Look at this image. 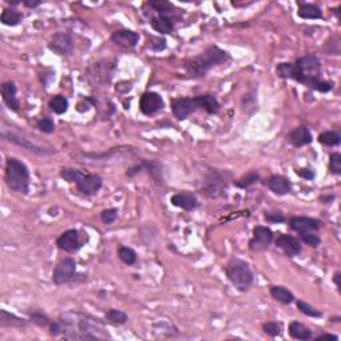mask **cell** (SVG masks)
<instances>
[{
	"label": "cell",
	"mask_w": 341,
	"mask_h": 341,
	"mask_svg": "<svg viewBox=\"0 0 341 341\" xmlns=\"http://www.w3.org/2000/svg\"><path fill=\"white\" fill-rule=\"evenodd\" d=\"M296 173H297L300 177H302V179H305V180L315 179V172H313L312 169H297Z\"/></svg>",
	"instance_id": "cell-47"
},
{
	"label": "cell",
	"mask_w": 341,
	"mask_h": 341,
	"mask_svg": "<svg viewBox=\"0 0 341 341\" xmlns=\"http://www.w3.org/2000/svg\"><path fill=\"white\" fill-rule=\"evenodd\" d=\"M3 137H6L8 141H12V143H15V144L18 145H21V147L27 148L28 151H34V152H38V153H49L48 151H44L42 147H39L38 144H35V143H31L29 141V139H25V137L23 136H19V135H15V134H7V132H3Z\"/></svg>",
	"instance_id": "cell-22"
},
{
	"label": "cell",
	"mask_w": 341,
	"mask_h": 341,
	"mask_svg": "<svg viewBox=\"0 0 341 341\" xmlns=\"http://www.w3.org/2000/svg\"><path fill=\"white\" fill-rule=\"evenodd\" d=\"M48 47L51 51H53L57 55L68 56L74 52V39L68 32H57L52 36Z\"/></svg>",
	"instance_id": "cell-9"
},
{
	"label": "cell",
	"mask_w": 341,
	"mask_h": 341,
	"mask_svg": "<svg viewBox=\"0 0 341 341\" xmlns=\"http://www.w3.org/2000/svg\"><path fill=\"white\" fill-rule=\"evenodd\" d=\"M273 241V233L267 227L257 225L254 229V237L250 241V248L254 252H260V251L267 250Z\"/></svg>",
	"instance_id": "cell-10"
},
{
	"label": "cell",
	"mask_w": 341,
	"mask_h": 341,
	"mask_svg": "<svg viewBox=\"0 0 341 341\" xmlns=\"http://www.w3.org/2000/svg\"><path fill=\"white\" fill-rule=\"evenodd\" d=\"M6 183L11 191L27 195L29 191V172L24 163L10 158L6 164Z\"/></svg>",
	"instance_id": "cell-4"
},
{
	"label": "cell",
	"mask_w": 341,
	"mask_h": 341,
	"mask_svg": "<svg viewBox=\"0 0 341 341\" xmlns=\"http://www.w3.org/2000/svg\"><path fill=\"white\" fill-rule=\"evenodd\" d=\"M164 107V100L156 92H145L140 98V111L144 115H155Z\"/></svg>",
	"instance_id": "cell-13"
},
{
	"label": "cell",
	"mask_w": 341,
	"mask_h": 341,
	"mask_svg": "<svg viewBox=\"0 0 341 341\" xmlns=\"http://www.w3.org/2000/svg\"><path fill=\"white\" fill-rule=\"evenodd\" d=\"M119 259L123 261L124 264H127V265H132V264L136 263L137 255L132 248H128V246H120L119 248Z\"/></svg>",
	"instance_id": "cell-34"
},
{
	"label": "cell",
	"mask_w": 341,
	"mask_h": 341,
	"mask_svg": "<svg viewBox=\"0 0 341 341\" xmlns=\"http://www.w3.org/2000/svg\"><path fill=\"white\" fill-rule=\"evenodd\" d=\"M263 331L269 334L271 337H276L282 333V325L276 321H268V323L263 324Z\"/></svg>",
	"instance_id": "cell-38"
},
{
	"label": "cell",
	"mask_w": 341,
	"mask_h": 341,
	"mask_svg": "<svg viewBox=\"0 0 341 341\" xmlns=\"http://www.w3.org/2000/svg\"><path fill=\"white\" fill-rule=\"evenodd\" d=\"M227 177H231V172H212L205 180V194L216 197L227 188Z\"/></svg>",
	"instance_id": "cell-11"
},
{
	"label": "cell",
	"mask_w": 341,
	"mask_h": 341,
	"mask_svg": "<svg viewBox=\"0 0 341 341\" xmlns=\"http://www.w3.org/2000/svg\"><path fill=\"white\" fill-rule=\"evenodd\" d=\"M49 333L52 334L53 337H56V336H59L60 333H61V325H60L59 321H53L52 324H51V332Z\"/></svg>",
	"instance_id": "cell-48"
},
{
	"label": "cell",
	"mask_w": 341,
	"mask_h": 341,
	"mask_svg": "<svg viewBox=\"0 0 341 341\" xmlns=\"http://www.w3.org/2000/svg\"><path fill=\"white\" fill-rule=\"evenodd\" d=\"M271 295L276 301L282 302V304H292L295 301V296L291 291H288L284 287L280 285H274L271 288Z\"/></svg>",
	"instance_id": "cell-26"
},
{
	"label": "cell",
	"mask_w": 341,
	"mask_h": 341,
	"mask_svg": "<svg viewBox=\"0 0 341 341\" xmlns=\"http://www.w3.org/2000/svg\"><path fill=\"white\" fill-rule=\"evenodd\" d=\"M321 61L315 55H306L300 57L293 64L292 79L301 84L311 87L319 92H329L333 88V83L321 80Z\"/></svg>",
	"instance_id": "cell-2"
},
{
	"label": "cell",
	"mask_w": 341,
	"mask_h": 341,
	"mask_svg": "<svg viewBox=\"0 0 341 341\" xmlns=\"http://www.w3.org/2000/svg\"><path fill=\"white\" fill-rule=\"evenodd\" d=\"M148 42H149V47L153 51H163L166 48V39H160L156 36H148Z\"/></svg>",
	"instance_id": "cell-45"
},
{
	"label": "cell",
	"mask_w": 341,
	"mask_h": 341,
	"mask_svg": "<svg viewBox=\"0 0 341 341\" xmlns=\"http://www.w3.org/2000/svg\"><path fill=\"white\" fill-rule=\"evenodd\" d=\"M113 67L109 66V63H95L92 67L88 68L87 79L88 81L96 85H106L108 84L112 79Z\"/></svg>",
	"instance_id": "cell-8"
},
{
	"label": "cell",
	"mask_w": 341,
	"mask_h": 341,
	"mask_svg": "<svg viewBox=\"0 0 341 341\" xmlns=\"http://www.w3.org/2000/svg\"><path fill=\"white\" fill-rule=\"evenodd\" d=\"M49 108L57 115H63V113L67 112L68 109V99L63 95L53 96L49 100Z\"/></svg>",
	"instance_id": "cell-30"
},
{
	"label": "cell",
	"mask_w": 341,
	"mask_h": 341,
	"mask_svg": "<svg viewBox=\"0 0 341 341\" xmlns=\"http://www.w3.org/2000/svg\"><path fill=\"white\" fill-rule=\"evenodd\" d=\"M321 222L316 220V219L312 218H299V216H296V218L291 219V222H289V227L292 231L297 233H302V232H316L317 229L320 228Z\"/></svg>",
	"instance_id": "cell-16"
},
{
	"label": "cell",
	"mask_w": 341,
	"mask_h": 341,
	"mask_svg": "<svg viewBox=\"0 0 341 341\" xmlns=\"http://www.w3.org/2000/svg\"><path fill=\"white\" fill-rule=\"evenodd\" d=\"M297 15H299L300 18L311 19V20L323 18V12H321L320 8L317 7V6H315V4H308V3L300 4Z\"/></svg>",
	"instance_id": "cell-25"
},
{
	"label": "cell",
	"mask_w": 341,
	"mask_h": 341,
	"mask_svg": "<svg viewBox=\"0 0 341 341\" xmlns=\"http://www.w3.org/2000/svg\"><path fill=\"white\" fill-rule=\"evenodd\" d=\"M29 319H31L32 323H35L36 325H39V327H46V325H48V324H49L48 317H47L46 315H44V313H42V312L31 313Z\"/></svg>",
	"instance_id": "cell-44"
},
{
	"label": "cell",
	"mask_w": 341,
	"mask_h": 341,
	"mask_svg": "<svg viewBox=\"0 0 341 341\" xmlns=\"http://www.w3.org/2000/svg\"><path fill=\"white\" fill-rule=\"evenodd\" d=\"M151 25L156 32L166 34V35L167 34H171L175 29V21H173V19L168 18V16H163V15L152 19Z\"/></svg>",
	"instance_id": "cell-23"
},
{
	"label": "cell",
	"mask_w": 341,
	"mask_h": 341,
	"mask_svg": "<svg viewBox=\"0 0 341 341\" xmlns=\"http://www.w3.org/2000/svg\"><path fill=\"white\" fill-rule=\"evenodd\" d=\"M111 40H112L116 46L120 47H126V48H132L139 43L140 40V36L136 32L131 31V29H119V31H115L111 36Z\"/></svg>",
	"instance_id": "cell-17"
},
{
	"label": "cell",
	"mask_w": 341,
	"mask_h": 341,
	"mask_svg": "<svg viewBox=\"0 0 341 341\" xmlns=\"http://www.w3.org/2000/svg\"><path fill=\"white\" fill-rule=\"evenodd\" d=\"M329 171L334 175L341 173V155L340 153H332L329 156Z\"/></svg>",
	"instance_id": "cell-41"
},
{
	"label": "cell",
	"mask_w": 341,
	"mask_h": 341,
	"mask_svg": "<svg viewBox=\"0 0 341 341\" xmlns=\"http://www.w3.org/2000/svg\"><path fill=\"white\" fill-rule=\"evenodd\" d=\"M228 60L229 53L227 51L218 46H209L199 56L187 60L184 63V68H185L187 74L192 78H201L209 70L218 67L220 64L228 61Z\"/></svg>",
	"instance_id": "cell-3"
},
{
	"label": "cell",
	"mask_w": 341,
	"mask_h": 341,
	"mask_svg": "<svg viewBox=\"0 0 341 341\" xmlns=\"http://www.w3.org/2000/svg\"><path fill=\"white\" fill-rule=\"evenodd\" d=\"M106 319L108 323L115 324V325H123L128 321V316L123 311L119 309H109L106 312Z\"/></svg>",
	"instance_id": "cell-32"
},
{
	"label": "cell",
	"mask_w": 341,
	"mask_h": 341,
	"mask_svg": "<svg viewBox=\"0 0 341 341\" xmlns=\"http://www.w3.org/2000/svg\"><path fill=\"white\" fill-rule=\"evenodd\" d=\"M0 325L2 327H25L27 325V321L20 319V317L15 316L12 313H8L7 311L2 309L0 311Z\"/></svg>",
	"instance_id": "cell-27"
},
{
	"label": "cell",
	"mask_w": 341,
	"mask_h": 341,
	"mask_svg": "<svg viewBox=\"0 0 341 341\" xmlns=\"http://www.w3.org/2000/svg\"><path fill=\"white\" fill-rule=\"evenodd\" d=\"M149 7H152L156 12H159L163 16H167V14H171L173 10V6L166 0H152L149 2Z\"/></svg>",
	"instance_id": "cell-35"
},
{
	"label": "cell",
	"mask_w": 341,
	"mask_h": 341,
	"mask_svg": "<svg viewBox=\"0 0 341 341\" xmlns=\"http://www.w3.org/2000/svg\"><path fill=\"white\" fill-rule=\"evenodd\" d=\"M171 203H172L175 207H179L181 209H185V211H192L197 207V199L192 192H179V194L173 195L172 199H171Z\"/></svg>",
	"instance_id": "cell-18"
},
{
	"label": "cell",
	"mask_w": 341,
	"mask_h": 341,
	"mask_svg": "<svg viewBox=\"0 0 341 341\" xmlns=\"http://www.w3.org/2000/svg\"><path fill=\"white\" fill-rule=\"evenodd\" d=\"M276 72L280 78L283 79H292L293 75V64L291 63H280L276 68Z\"/></svg>",
	"instance_id": "cell-40"
},
{
	"label": "cell",
	"mask_w": 341,
	"mask_h": 341,
	"mask_svg": "<svg viewBox=\"0 0 341 341\" xmlns=\"http://www.w3.org/2000/svg\"><path fill=\"white\" fill-rule=\"evenodd\" d=\"M0 20L4 25H10V27H14V25H18L21 20H23V15L16 10H12V8H7L2 12V16H0Z\"/></svg>",
	"instance_id": "cell-28"
},
{
	"label": "cell",
	"mask_w": 341,
	"mask_h": 341,
	"mask_svg": "<svg viewBox=\"0 0 341 341\" xmlns=\"http://www.w3.org/2000/svg\"><path fill=\"white\" fill-rule=\"evenodd\" d=\"M75 273H76V263H75L74 259L66 257L61 261H59L55 269H53L52 282L56 285L67 284L74 278Z\"/></svg>",
	"instance_id": "cell-7"
},
{
	"label": "cell",
	"mask_w": 341,
	"mask_h": 341,
	"mask_svg": "<svg viewBox=\"0 0 341 341\" xmlns=\"http://www.w3.org/2000/svg\"><path fill=\"white\" fill-rule=\"evenodd\" d=\"M100 216H102L103 223H106V224H112V223L117 219V216H119V209H117V208H108V209H104Z\"/></svg>",
	"instance_id": "cell-42"
},
{
	"label": "cell",
	"mask_w": 341,
	"mask_h": 341,
	"mask_svg": "<svg viewBox=\"0 0 341 341\" xmlns=\"http://www.w3.org/2000/svg\"><path fill=\"white\" fill-rule=\"evenodd\" d=\"M2 95H3V100L8 106V108L18 112L20 103H19L18 98H16V85L12 81H6L2 85Z\"/></svg>",
	"instance_id": "cell-21"
},
{
	"label": "cell",
	"mask_w": 341,
	"mask_h": 341,
	"mask_svg": "<svg viewBox=\"0 0 341 341\" xmlns=\"http://www.w3.org/2000/svg\"><path fill=\"white\" fill-rule=\"evenodd\" d=\"M259 179H260L259 172L254 171V172H250L248 175L244 176V177H241V179H239L237 181H235V185L239 187V188H248V187H251L252 184L256 183V181H259Z\"/></svg>",
	"instance_id": "cell-36"
},
{
	"label": "cell",
	"mask_w": 341,
	"mask_h": 341,
	"mask_svg": "<svg viewBox=\"0 0 341 341\" xmlns=\"http://www.w3.org/2000/svg\"><path fill=\"white\" fill-rule=\"evenodd\" d=\"M297 309H299L300 312L304 313V315H306V316H309V317H321V316H323V313H321L320 311L315 309L313 306H311L309 304H306V302L302 301V300H299V301H297Z\"/></svg>",
	"instance_id": "cell-37"
},
{
	"label": "cell",
	"mask_w": 341,
	"mask_h": 341,
	"mask_svg": "<svg viewBox=\"0 0 341 341\" xmlns=\"http://www.w3.org/2000/svg\"><path fill=\"white\" fill-rule=\"evenodd\" d=\"M300 237H301V240L304 241L305 244H308V245L313 246V248H316V246L320 245L321 240L320 237L316 235L315 232H302V233H299Z\"/></svg>",
	"instance_id": "cell-39"
},
{
	"label": "cell",
	"mask_w": 341,
	"mask_h": 341,
	"mask_svg": "<svg viewBox=\"0 0 341 341\" xmlns=\"http://www.w3.org/2000/svg\"><path fill=\"white\" fill-rule=\"evenodd\" d=\"M276 245L288 257H295L301 252V244L299 239L291 235H280L276 239Z\"/></svg>",
	"instance_id": "cell-15"
},
{
	"label": "cell",
	"mask_w": 341,
	"mask_h": 341,
	"mask_svg": "<svg viewBox=\"0 0 341 341\" xmlns=\"http://www.w3.org/2000/svg\"><path fill=\"white\" fill-rule=\"evenodd\" d=\"M23 4H24L25 7L35 8V7H38V6H40V4H42V2H39V0H24V2H23Z\"/></svg>",
	"instance_id": "cell-49"
},
{
	"label": "cell",
	"mask_w": 341,
	"mask_h": 341,
	"mask_svg": "<svg viewBox=\"0 0 341 341\" xmlns=\"http://www.w3.org/2000/svg\"><path fill=\"white\" fill-rule=\"evenodd\" d=\"M141 167L151 175V177L155 180L156 183L163 184L162 166L158 162H153V160H151V162H143L141 163Z\"/></svg>",
	"instance_id": "cell-29"
},
{
	"label": "cell",
	"mask_w": 341,
	"mask_h": 341,
	"mask_svg": "<svg viewBox=\"0 0 341 341\" xmlns=\"http://www.w3.org/2000/svg\"><path fill=\"white\" fill-rule=\"evenodd\" d=\"M38 128L44 134H52L53 131H55V123H53L52 119L44 117V119H40L38 121Z\"/></svg>",
	"instance_id": "cell-43"
},
{
	"label": "cell",
	"mask_w": 341,
	"mask_h": 341,
	"mask_svg": "<svg viewBox=\"0 0 341 341\" xmlns=\"http://www.w3.org/2000/svg\"><path fill=\"white\" fill-rule=\"evenodd\" d=\"M227 277L232 285L240 292H245L252 287L255 280L254 272L250 265L241 260H232L225 268Z\"/></svg>",
	"instance_id": "cell-5"
},
{
	"label": "cell",
	"mask_w": 341,
	"mask_h": 341,
	"mask_svg": "<svg viewBox=\"0 0 341 341\" xmlns=\"http://www.w3.org/2000/svg\"><path fill=\"white\" fill-rule=\"evenodd\" d=\"M333 280H334V283H336V287H337V289H340V272H336V273H334Z\"/></svg>",
	"instance_id": "cell-51"
},
{
	"label": "cell",
	"mask_w": 341,
	"mask_h": 341,
	"mask_svg": "<svg viewBox=\"0 0 341 341\" xmlns=\"http://www.w3.org/2000/svg\"><path fill=\"white\" fill-rule=\"evenodd\" d=\"M267 187L269 190L273 192V194L278 195V196H283V195H287L291 191V183H289L288 179H285L283 176L278 175H272L269 176L265 181Z\"/></svg>",
	"instance_id": "cell-19"
},
{
	"label": "cell",
	"mask_w": 341,
	"mask_h": 341,
	"mask_svg": "<svg viewBox=\"0 0 341 341\" xmlns=\"http://www.w3.org/2000/svg\"><path fill=\"white\" fill-rule=\"evenodd\" d=\"M289 143L295 147H302V145L311 144L312 143V134L308 127H297L288 135Z\"/></svg>",
	"instance_id": "cell-20"
},
{
	"label": "cell",
	"mask_w": 341,
	"mask_h": 341,
	"mask_svg": "<svg viewBox=\"0 0 341 341\" xmlns=\"http://www.w3.org/2000/svg\"><path fill=\"white\" fill-rule=\"evenodd\" d=\"M289 334H291V337L296 338V340H309L313 336L309 328H306L304 324L299 323V321L291 323V325H289Z\"/></svg>",
	"instance_id": "cell-24"
},
{
	"label": "cell",
	"mask_w": 341,
	"mask_h": 341,
	"mask_svg": "<svg viewBox=\"0 0 341 341\" xmlns=\"http://www.w3.org/2000/svg\"><path fill=\"white\" fill-rule=\"evenodd\" d=\"M323 338H328V340H338V337L336 336V334H329V333L320 334L319 337H316V340L320 341V340H323Z\"/></svg>",
	"instance_id": "cell-50"
},
{
	"label": "cell",
	"mask_w": 341,
	"mask_h": 341,
	"mask_svg": "<svg viewBox=\"0 0 341 341\" xmlns=\"http://www.w3.org/2000/svg\"><path fill=\"white\" fill-rule=\"evenodd\" d=\"M61 325V333L67 340H100L111 338L99 319L81 313H67L57 320Z\"/></svg>",
	"instance_id": "cell-1"
},
{
	"label": "cell",
	"mask_w": 341,
	"mask_h": 341,
	"mask_svg": "<svg viewBox=\"0 0 341 341\" xmlns=\"http://www.w3.org/2000/svg\"><path fill=\"white\" fill-rule=\"evenodd\" d=\"M319 143L324 145H328V147H334V145L340 144L341 137L337 132H333V131H325L323 134L319 135L317 137Z\"/></svg>",
	"instance_id": "cell-31"
},
{
	"label": "cell",
	"mask_w": 341,
	"mask_h": 341,
	"mask_svg": "<svg viewBox=\"0 0 341 341\" xmlns=\"http://www.w3.org/2000/svg\"><path fill=\"white\" fill-rule=\"evenodd\" d=\"M264 219L269 223H284L285 216L280 212H268L264 214Z\"/></svg>",
	"instance_id": "cell-46"
},
{
	"label": "cell",
	"mask_w": 341,
	"mask_h": 341,
	"mask_svg": "<svg viewBox=\"0 0 341 341\" xmlns=\"http://www.w3.org/2000/svg\"><path fill=\"white\" fill-rule=\"evenodd\" d=\"M197 109H203V95L196 98H179L172 100L173 115L179 120H184Z\"/></svg>",
	"instance_id": "cell-6"
},
{
	"label": "cell",
	"mask_w": 341,
	"mask_h": 341,
	"mask_svg": "<svg viewBox=\"0 0 341 341\" xmlns=\"http://www.w3.org/2000/svg\"><path fill=\"white\" fill-rule=\"evenodd\" d=\"M56 245L59 250L64 251V252H75V251L80 250L83 243H81L80 235L76 229H68L57 237Z\"/></svg>",
	"instance_id": "cell-12"
},
{
	"label": "cell",
	"mask_w": 341,
	"mask_h": 341,
	"mask_svg": "<svg viewBox=\"0 0 341 341\" xmlns=\"http://www.w3.org/2000/svg\"><path fill=\"white\" fill-rule=\"evenodd\" d=\"M85 173H83L79 169L75 168H63L60 171V176L63 177L64 180H67L68 183H76L78 184L81 179H83V176Z\"/></svg>",
	"instance_id": "cell-33"
},
{
	"label": "cell",
	"mask_w": 341,
	"mask_h": 341,
	"mask_svg": "<svg viewBox=\"0 0 341 341\" xmlns=\"http://www.w3.org/2000/svg\"><path fill=\"white\" fill-rule=\"evenodd\" d=\"M76 185H78L79 192H81L85 196H92V195H96L100 191L103 185V179L100 175L89 173V175L83 176V179Z\"/></svg>",
	"instance_id": "cell-14"
}]
</instances>
